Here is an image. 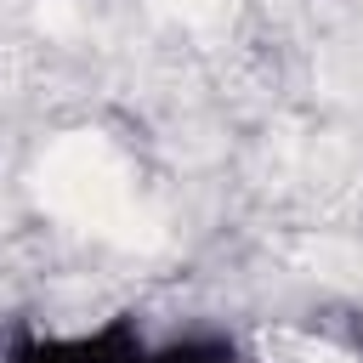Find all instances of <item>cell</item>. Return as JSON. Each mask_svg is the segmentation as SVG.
<instances>
[{
    "label": "cell",
    "mask_w": 363,
    "mask_h": 363,
    "mask_svg": "<svg viewBox=\"0 0 363 363\" xmlns=\"http://www.w3.org/2000/svg\"><path fill=\"white\" fill-rule=\"evenodd\" d=\"M6 363H153V346L136 335V323L113 318L91 335H62V340H23Z\"/></svg>",
    "instance_id": "obj_1"
}]
</instances>
